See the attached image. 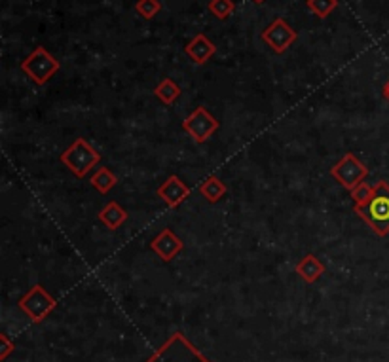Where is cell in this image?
<instances>
[{"mask_svg": "<svg viewBox=\"0 0 389 362\" xmlns=\"http://www.w3.org/2000/svg\"><path fill=\"white\" fill-rule=\"evenodd\" d=\"M99 222L105 226V228L113 230L116 232L118 228H122L125 222H128V218H130V213L118 203V201H111V203H106L103 209L99 210Z\"/></svg>", "mask_w": 389, "mask_h": 362, "instance_id": "7c38bea8", "label": "cell"}, {"mask_svg": "<svg viewBox=\"0 0 389 362\" xmlns=\"http://www.w3.org/2000/svg\"><path fill=\"white\" fill-rule=\"evenodd\" d=\"M184 52L196 64H205L209 59L217 53V46L213 44L205 35H196L192 40L186 44Z\"/></svg>", "mask_w": 389, "mask_h": 362, "instance_id": "8fae6325", "label": "cell"}, {"mask_svg": "<svg viewBox=\"0 0 389 362\" xmlns=\"http://www.w3.org/2000/svg\"><path fill=\"white\" fill-rule=\"evenodd\" d=\"M295 269L300 279H304L306 283H315L325 273V264L315 254H306L300 262L296 264Z\"/></svg>", "mask_w": 389, "mask_h": 362, "instance_id": "4fadbf2b", "label": "cell"}, {"mask_svg": "<svg viewBox=\"0 0 389 362\" xmlns=\"http://www.w3.org/2000/svg\"><path fill=\"white\" fill-rule=\"evenodd\" d=\"M253 2H256V4H262V2H266V0H253Z\"/></svg>", "mask_w": 389, "mask_h": 362, "instance_id": "7402d4cb", "label": "cell"}, {"mask_svg": "<svg viewBox=\"0 0 389 362\" xmlns=\"http://www.w3.org/2000/svg\"><path fill=\"white\" fill-rule=\"evenodd\" d=\"M150 249H152L164 262H171L179 252L184 251V243L171 228H164L152 239Z\"/></svg>", "mask_w": 389, "mask_h": 362, "instance_id": "30bf717a", "label": "cell"}, {"mask_svg": "<svg viewBox=\"0 0 389 362\" xmlns=\"http://www.w3.org/2000/svg\"><path fill=\"white\" fill-rule=\"evenodd\" d=\"M158 198L164 201L167 207L177 209L179 205L184 203L190 198V188L184 184L177 175H169L156 190Z\"/></svg>", "mask_w": 389, "mask_h": 362, "instance_id": "9c48e42d", "label": "cell"}, {"mask_svg": "<svg viewBox=\"0 0 389 362\" xmlns=\"http://www.w3.org/2000/svg\"><path fill=\"white\" fill-rule=\"evenodd\" d=\"M154 95H156L164 105L171 106L175 105V101L181 97V88H179L177 82H175L173 78H164V80L154 88Z\"/></svg>", "mask_w": 389, "mask_h": 362, "instance_id": "9a60e30c", "label": "cell"}, {"mask_svg": "<svg viewBox=\"0 0 389 362\" xmlns=\"http://www.w3.org/2000/svg\"><path fill=\"white\" fill-rule=\"evenodd\" d=\"M101 162V152L91 147L84 137H78L65 152L61 154V164L77 179H84Z\"/></svg>", "mask_w": 389, "mask_h": 362, "instance_id": "7a4b0ae2", "label": "cell"}, {"mask_svg": "<svg viewBox=\"0 0 389 362\" xmlns=\"http://www.w3.org/2000/svg\"><path fill=\"white\" fill-rule=\"evenodd\" d=\"M89 182H91V186H94L97 192L105 196V193L111 192V190L118 184V179H116V175H114L108 167H99V169L91 175V181Z\"/></svg>", "mask_w": 389, "mask_h": 362, "instance_id": "2e32d148", "label": "cell"}, {"mask_svg": "<svg viewBox=\"0 0 389 362\" xmlns=\"http://www.w3.org/2000/svg\"><path fill=\"white\" fill-rule=\"evenodd\" d=\"M351 199H354V205H365L368 199L372 198L374 193V184H368V182H361L359 186L351 190Z\"/></svg>", "mask_w": 389, "mask_h": 362, "instance_id": "ffe728a7", "label": "cell"}, {"mask_svg": "<svg viewBox=\"0 0 389 362\" xmlns=\"http://www.w3.org/2000/svg\"><path fill=\"white\" fill-rule=\"evenodd\" d=\"M306 4L310 12L315 13L317 18L325 19L334 12V8L338 6V0H308Z\"/></svg>", "mask_w": 389, "mask_h": 362, "instance_id": "e0dca14e", "label": "cell"}, {"mask_svg": "<svg viewBox=\"0 0 389 362\" xmlns=\"http://www.w3.org/2000/svg\"><path fill=\"white\" fill-rule=\"evenodd\" d=\"M148 362H209L181 336L175 334Z\"/></svg>", "mask_w": 389, "mask_h": 362, "instance_id": "8992f818", "label": "cell"}, {"mask_svg": "<svg viewBox=\"0 0 389 362\" xmlns=\"http://www.w3.org/2000/svg\"><path fill=\"white\" fill-rule=\"evenodd\" d=\"M207 8H209V12L217 19H228L232 13L236 12L234 0H211Z\"/></svg>", "mask_w": 389, "mask_h": 362, "instance_id": "ac0fdd59", "label": "cell"}, {"mask_svg": "<svg viewBox=\"0 0 389 362\" xmlns=\"http://www.w3.org/2000/svg\"><path fill=\"white\" fill-rule=\"evenodd\" d=\"M354 213L380 237L389 235V182L378 181L365 205H354Z\"/></svg>", "mask_w": 389, "mask_h": 362, "instance_id": "6da1fadb", "label": "cell"}, {"mask_svg": "<svg viewBox=\"0 0 389 362\" xmlns=\"http://www.w3.org/2000/svg\"><path fill=\"white\" fill-rule=\"evenodd\" d=\"M200 193L209 201V203H218V201L228 193V188H226L225 182L220 181L218 176L211 175L207 176L205 181H203V184L200 186Z\"/></svg>", "mask_w": 389, "mask_h": 362, "instance_id": "5bb4252c", "label": "cell"}, {"mask_svg": "<svg viewBox=\"0 0 389 362\" xmlns=\"http://www.w3.org/2000/svg\"><path fill=\"white\" fill-rule=\"evenodd\" d=\"M382 94H383V97H385V99L389 101V80H388V82H385V84H383Z\"/></svg>", "mask_w": 389, "mask_h": 362, "instance_id": "44dd1931", "label": "cell"}, {"mask_svg": "<svg viewBox=\"0 0 389 362\" xmlns=\"http://www.w3.org/2000/svg\"><path fill=\"white\" fill-rule=\"evenodd\" d=\"M137 13L145 19H154L162 12V2L159 0H137Z\"/></svg>", "mask_w": 389, "mask_h": 362, "instance_id": "d6986e66", "label": "cell"}, {"mask_svg": "<svg viewBox=\"0 0 389 362\" xmlns=\"http://www.w3.org/2000/svg\"><path fill=\"white\" fill-rule=\"evenodd\" d=\"M60 69V61L42 46L35 47V52L30 53L29 57H25V61H21V70L38 86L50 82Z\"/></svg>", "mask_w": 389, "mask_h": 362, "instance_id": "3957f363", "label": "cell"}, {"mask_svg": "<svg viewBox=\"0 0 389 362\" xmlns=\"http://www.w3.org/2000/svg\"><path fill=\"white\" fill-rule=\"evenodd\" d=\"M19 307L27 313V315L33 319V321H42L44 317L50 313V311L55 307V300L50 296V294L44 290L42 285H35L30 288L29 293L25 294L21 302H19Z\"/></svg>", "mask_w": 389, "mask_h": 362, "instance_id": "ba28073f", "label": "cell"}, {"mask_svg": "<svg viewBox=\"0 0 389 362\" xmlns=\"http://www.w3.org/2000/svg\"><path fill=\"white\" fill-rule=\"evenodd\" d=\"M296 38H298V33H296L283 18L274 19V21L262 30V40H264L276 53L287 52V50L295 44Z\"/></svg>", "mask_w": 389, "mask_h": 362, "instance_id": "52a82bcc", "label": "cell"}, {"mask_svg": "<svg viewBox=\"0 0 389 362\" xmlns=\"http://www.w3.org/2000/svg\"><path fill=\"white\" fill-rule=\"evenodd\" d=\"M330 176L344 188L351 192L354 188H357L361 182L366 181L368 176V167L361 162L354 152L344 154L342 158L338 159L337 164L330 167Z\"/></svg>", "mask_w": 389, "mask_h": 362, "instance_id": "277c9868", "label": "cell"}, {"mask_svg": "<svg viewBox=\"0 0 389 362\" xmlns=\"http://www.w3.org/2000/svg\"><path fill=\"white\" fill-rule=\"evenodd\" d=\"M183 129L192 137L196 145H205L207 140L220 129V122L207 111L205 106H198L183 120Z\"/></svg>", "mask_w": 389, "mask_h": 362, "instance_id": "5b68a950", "label": "cell"}]
</instances>
